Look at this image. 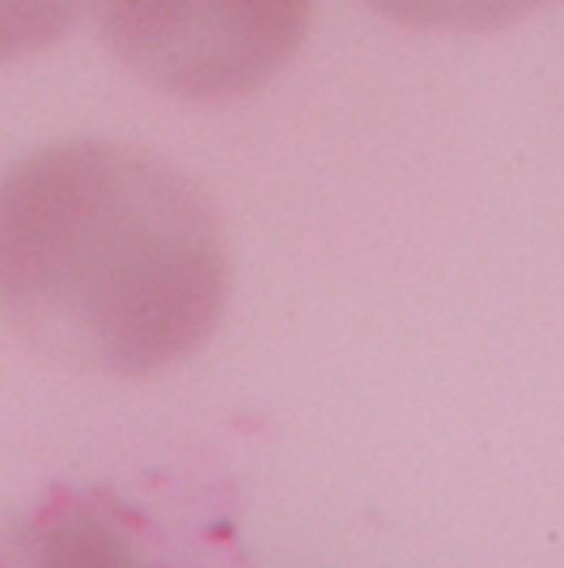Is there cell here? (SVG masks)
Masks as SVG:
<instances>
[{
  "label": "cell",
  "mask_w": 564,
  "mask_h": 568,
  "mask_svg": "<svg viewBox=\"0 0 564 568\" xmlns=\"http://www.w3.org/2000/svg\"><path fill=\"white\" fill-rule=\"evenodd\" d=\"M386 22L412 26V30H501L522 18H531L535 9L552 0H361Z\"/></svg>",
  "instance_id": "obj_3"
},
{
  "label": "cell",
  "mask_w": 564,
  "mask_h": 568,
  "mask_svg": "<svg viewBox=\"0 0 564 568\" xmlns=\"http://www.w3.org/2000/svg\"><path fill=\"white\" fill-rule=\"evenodd\" d=\"M123 69L183 102L255 94L306 43L314 0H94Z\"/></svg>",
  "instance_id": "obj_2"
},
{
  "label": "cell",
  "mask_w": 564,
  "mask_h": 568,
  "mask_svg": "<svg viewBox=\"0 0 564 568\" xmlns=\"http://www.w3.org/2000/svg\"><path fill=\"white\" fill-rule=\"evenodd\" d=\"M94 0H0V64L56 48Z\"/></svg>",
  "instance_id": "obj_4"
},
{
  "label": "cell",
  "mask_w": 564,
  "mask_h": 568,
  "mask_svg": "<svg viewBox=\"0 0 564 568\" xmlns=\"http://www.w3.org/2000/svg\"><path fill=\"white\" fill-rule=\"evenodd\" d=\"M216 204L179 166L115 141H60L0 174V318L72 374L153 378L230 306Z\"/></svg>",
  "instance_id": "obj_1"
}]
</instances>
